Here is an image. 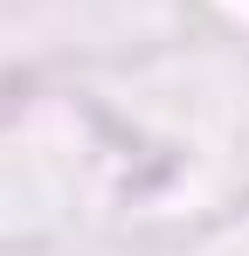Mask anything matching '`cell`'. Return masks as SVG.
<instances>
[]
</instances>
